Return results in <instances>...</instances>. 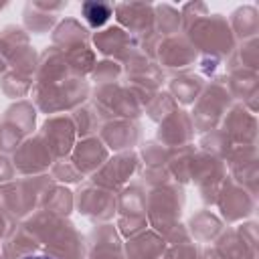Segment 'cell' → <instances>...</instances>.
<instances>
[{"mask_svg":"<svg viewBox=\"0 0 259 259\" xmlns=\"http://www.w3.org/2000/svg\"><path fill=\"white\" fill-rule=\"evenodd\" d=\"M81 10L91 26H101L111 16V6L103 4V2H85Z\"/></svg>","mask_w":259,"mask_h":259,"instance_id":"1","label":"cell"},{"mask_svg":"<svg viewBox=\"0 0 259 259\" xmlns=\"http://www.w3.org/2000/svg\"><path fill=\"white\" fill-rule=\"evenodd\" d=\"M22 259H55V257H49V255H26Z\"/></svg>","mask_w":259,"mask_h":259,"instance_id":"2","label":"cell"}]
</instances>
